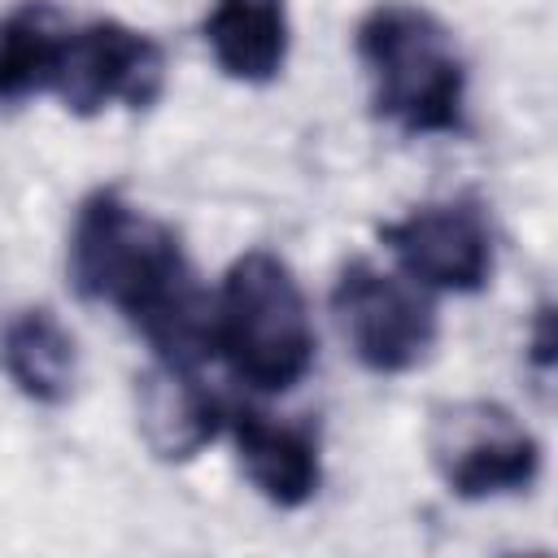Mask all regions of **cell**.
Instances as JSON below:
<instances>
[{
    "instance_id": "9",
    "label": "cell",
    "mask_w": 558,
    "mask_h": 558,
    "mask_svg": "<svg viewBox=\"0 0 558 558\" xmlns=\"http://www.w3.org/2000/svg\"><path fill=\"white\" fill-rule=\"evenodd\" d=\"M240 466L253 480V488L283 510L305 506L318 493L323 466H318V440L310 427L296 423H270L253 410H227Z\"/></svg>"
},
{
    "instance_id": "6",
    "label": "cell",
    "mask_w": 558,
    "mask_h": 558,
    "mask_svg": "<svg viewBox=\"0 0 558 558\" xmlns=\"http://www.w3.org/2000/svg\"><path fill=\"white\" fill-rule=\"evenodd\" d=\"M166 87V52L153 35L131 31L113 17L70 31L52 92L70 113L92 118L109 105L148 109Z\"/></svg>"
},
{
    "instance_id": "2",
    "label": "cell",
    "mask_w": 558,
    "mask_h": 558,
    "mask_svg": "<svg viewBox=\"0 0 558 558\" xmlns=\"http://www.w3.org/2000/svg\"><path fill=\"white\" fill-rule=\"evenodd\" d=\"M357 57L371 105L405 135H458L466 126V65L445 22L418 4L384 0L357 22Z\"/></svg>"
},
{
    "instance_id": "7",
    "label": "cell",
    "mask_w": 558,
    "mask_h": 558,
    "mask_svg": "<svg viewBox=\"0 0 558 558\" xmlns=\"http://www.w3.org/2000/svg\"><path fill=\"white\" fill-rule=\"evenodd\" d=\"M379 240L423 288L480 292L493 275V231L484 205L471 196L418 205L405 218L379 227Z\"/></svg>"
},
{
    "instance_id": "3",
    "label": "cell",
    "mask_w": 558,
    "mask_h": 558,
    "mask_svg": "<svg viewBox=\"0 0 558 558\" xmlns=\"http://www.w3.org/2000/svg\"><path fill=\"white\" fill-rule=\"evenodd\" d=\"M209 353L257 392H288L305 379L314 362V323L283 257L248 248L231 262L209 305Z\"/></svg>"
},
{
    "instance_id": "10",
    "label": "cell",
    "mask_w": 558,
    "mask_h": 558,
    "mask_svg": "<svg viewBox=\"0 0 558 558\" xmlns=\"http://www.w3.org/2000/svg\"><path fill=\"white\" fill-rule=\"evenodd\" d=\"M205 44L227 78L270 83L288 61V9L283 0H214Z\"/></svg>"
},
{
    "instance_id": "11",
    "label": "cell",
    "mask_w": 558,
    "mask_h": 558,
    "mask_svg": "<svg viewBox=\"0 0 558 558\" xmlns=\"http://www.w3.org/2000/svg\"><path fill=\"white\" fill-rule=\"evenodd\" d=\"M0 366L13 379L22 397L35 405H61L74 392L78 379V353L74 336L61 327L52 310H22L4 323L0 336Z\"/></svg>"
},
{
    "instance_id": "12",
    "label": "cell",
    "mask_w": 558,
    "mask_h": 558,
    "mask_svg": "<svg viewBox=\"0 0 558 558\" xmlns=\"http://www.w3.org/2000/svg\"><path fill=\"white\" fill-rule=\"evenodd\" d=\"M70 26L48 0H26L0 17V105L52 92Z\"/></svg>"
},
{
    "instance_id": "13",
    "label": "cell",
    "mask_w": 558,
    "mask_h": 558,
    "mask_svg": "<svg viewBox=\"0 0 558 558\" xmlns=\"http://www.w3.org/2000/svg\"><path fill=\"white\" fill-rule=\"evenodd\" d=\"M532 362H536L541 371H549V362H554V314H549V305L536 310V327H532Z\"/></svg>"
},
{
    "instance_id": "8",
    "label": "cell",
    "mask_w": 558,
    "mask_h": 558,
    "mask_svg": "<svg viewBox=\"0 0 558 558\" xmlns=\"http://www.w3.org/2000/svg\"><path fill=\"white\" fill-rule=\"evenodd\" d=\"M135 410H140V432L161 462L196 458L227 423L222 401L201 379H192V366H170V362L135 379Z\"/></svg>"
},
{
    "instance_id": "1",
    "label": "cell",
    "mask_w": 558,
    "mask_h": 558,
    "mask_svg": "<svg viewBox=\"0 0 558 558\" xmlns=\"http://www.w3.org/2000/svg\"><path fill=\"white\" fill-rule=\"evenodd\" d=\"M70 283L83 301H109L170 366L209 353V301L179 235L100 187L78 205L70 231Z\"/></svg>"
},
{
    "instance_id": "4",
    "label": "cell",
    "mask_w": 558,
    "mask_h": 558,
    "mask_svg": "<svg viewBox=\"0 0 558 558\" xmlns=\"http://www.w3.org/2000/svg\"><path fill=\"white\" fill-rule=\"evenodd\" d=\"M427 453L462 501L523 493L541 475L536 436L497 401H458L432 414Z\"/></svg>"
},
{
    "instance_id": "5",
    "label": "cell",
    "mask_w": 558,
    "mask_h": 558,
    "mask_svg": "<svg viewBox=\"0 0 558 558\" xmlns=\"http://www.w3.org/2000/svg\"><path fill=\"white\" fill-rule=\"evenodd\" d=\"M331 310H336V323H340L353 357L375 375H405L436 344L432 301L418 288H410L405 279H397L362 257L336 275Z\"/></svg>"
}]
</instances>
